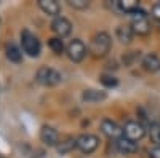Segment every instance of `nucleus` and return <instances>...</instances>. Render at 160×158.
I'll return each mask as SVG.
<instances>
[{
  "instance_id": "obj_1",
  "label": "nucleus",
  "mask_w": 160,
  "mask_h": 158,
  "mask_svg": "<svg viewBox=\"0 0 160 158\" xmlns=\"http://www.w3.org/2000/svg\"><path fill=\"white\" fill-rule=\"evenodd\" d=\"M112 46V40H111V35L108 32H98L93 35L88 51L91 53L93 58H104L108 53L111 51Z\"/></svg>"
},
{
  "instance_id": "obj_2",
  "label": "nucleus",
  "mask_w": 160,
  "mask_h": 158,
  "mask_svg": "<svg viewBox=\"0 0 160 158\" xmlns=\"http://www.w3.org/2000/svg\"><path fill=\"white\" fill-rule=\"evenodd\" d=\"M130 26L133 27V32L138 34V35H148L151 32L149 18H148V15H146V11H142V10H138L131 15Z\"/></svg>"
},
{
  "instance_id": "obj_3",
  "label": "nucleus",
  "mask_w": 160,
  "mask_h": 158,
  "mask_svg": "<svg viewBox=\"0 0 160 158\" xmlns=\"http://www.w3.org/2000/svg\"><path fill=\"white\" fill-rule=\"evenodd\" d=\"M21 43H22V50L26 55H29L31 58H37L40 55V50H42V45H40V40L29 31H24L21 34Z\"/></svg>"
},
{
  "instance_id": "obj_4",
  "label": "nucleus",
  "mask_w": 160,
  "mask_h": 158,
  "mask_svg": "<svg viewBox=\"0 0 160 158\" xmlns=\"http://www.w3.org/2000/svg\"><path fill=\"white\" fill-rule=\"evenodd\" d=\"M37 82L43 86H55L61 82V74L48 65H43L37 70Z\"/></svg>"
},
{
  "instance_id": "obj_5",
  "label": "nucleus",
  "mask_w": 160,
  "mask_h": 158,
  "mask_svg": "<svg viewBox=\"0 0 160 158\" xmlns=\"http://www.w3.org/2000/svg\"><path fill=\"white\" fill-rule=\"evenodd\" d=\"M123 136L130 141H141L146 136V126L138 120H128L123 125Z\"/></svg>"
},
{
  "instance_id": "obj_6",
  "label": "nucleus",
  "mask_w": 160,
  "mask_h": 158,
  "mask_svg": "<svg viewBox=\"0 0 160 158\" xmlns=\"http://www.w3.org/2000/svg\"><path fill=\"white\" fill-rule=\"evenodd\" d=\"M98 146H99V139H98V136H95V134H90V133H87V134H82V136H78L77 137V149H80L83 153H93L96 149H98Z\"/></svg>"
},
{
  "instance_id": "obj_7",
  "label": "nucleus",
  "mask_w": 160,
  "mask_h": 158,
  "mask_svg": "<svg viewBox=\"0 0 160 158\" xmlns=\"http://www.w3.org/2000/svg\"><path fill=\"white\" fill-rule=\"evenodd\" d=\"M66 53H68V56H69L71 61L80 62L87 55V46H85V43L82 40L74 38V40L68 45V48H66Z\"/></svg>"
},
{
  "instance_id": "obj_8",
  "label": "nucleus",
  "mask_w": 160,
  "mask_h": 158,
  "mask_svg": "<svg viewBox=\"0 0 160 158\" xmlns=\"http://www.w3.org/2000/svg\"><path fill=\"white\" fill-rule=\"evenodd\" d=\"M101 131L104 136H108L109 139H114V141H118L123 137V128L118 123L109 120V118H104L101 122Z\"/></svg>"
},
{
  "instance_id": "obj_9",
  "label": "nucleus",
  "mask_w": 160,
  "mask_h": 158,
  "mask_svg": "<svg viewBox=\"0 0 160 158\" xmlns=\"http://www.w3.org/2000/svg\"><path fill=\"white\" fill-rule=\"evenodd\" d=\"M51 29H53V32H55L59 38H64V37H68L72 32V24H71L69 19H66L62 16H58V18L53 19Z\"/></svg>"
},
{
  "instance_id": "obj_10",
  "label": "nucleus",
  "mask_w": 160,
  "mask_h": 158,
  "mask_svg": "<svg viewBox=\"0 0 160 158\" xmlns=\"http://www.w3.org/2000/svg\"><path fill=\"white\" fill-rule=\"evenodd\" d=\"M40 141H42L45 146L56 147L59 144V134L53 126L45 125V126H42V129H40Z\"/></svg>"
},
{
  "instance_id": "obj_11",
  "label": "nucleus",
  "mask_w": 160,
  "mask_h": 158,
  "mask_svg": "<svg viewBox=\"0 0 160 158\" xmlns=\"http://www.w3.org/2000/svg\"><path fill=\"white\" fill-rule=\"evenodd\" d=\"M115 149H117L120 153H123V155H131V153H136L139 147H138V142L130 141V139H127V137L123 136L122 139H118V141L115 142Z\"/></svg>"
},
{
  "instance_id": "obj_12",
  "label": "nucleus",
  "mask_w": 160,
  "mask_h": 158,
  "mask_svg": "<svg viewBox=\"0 0 160 158\" xmlns=\"http://www.w3.org/2000/svg\"><path fill=\"white\" fill-rule=\"evenodd\" d=\"M141 64H142L144 70H148V72H151V74H155V72L160 70V58H158L157 55H154V53L146 55V56L142 58Z\"/></svg>"
},
{
  "instance_id": "obj_13",
  "label": "nucleus",
  "mask_w": 160,
  "mask_h": 158,
  "mask_svg": "<svg viewBox=\"0 0 160 158\" xmlns=\"http://www.w3.org/2000/svg\"><path fill=\"white\" fill-rule=\"evenodd\" d=\"M38 7L42 8V11H45L47 15L58 18V15L61 13V5L56 0H38Z\"/></svg>"
},
{
  "instance_id": "obj_14",
  "label": "nucleus",
  "mask_w": 160,
  "mask_h": 158,
  "mask_svg": "<svg viewBox=\"0 0 160 158\" xmlns=\"http://www.w3.org/2000/svg\"><path fill=\"white\" fill-rule=\"evenodd\" d=\"M115 35L120 42H122L123 45H128L131 40H133V35H135V32H133V27L130 24H122L118 26L117 31H115Z\"/></svg>"
},
{
  "instance_id": "obj_15",
  "label": "nucleus",
  "mask_w": 160,
  "mask_h": 158,
  "mask_svg": "<svg viewBox=\"0 0 160 158\" xmlns=\"http://www.w3.org/2000/svg\"><path fill=\"white\" fill-rule=\"evenodd\" d=\"M5 56L10 62L19 64L22 61V51L19 50V46H16L15 43H7L5 45Z\"/></svg>"
},
{
  "instance_id": "obj_16",
  "label": "nucleus",
  "mask_w": 160,
  "mask_h": 158,
  "mask_svg": "<svg viewBox=\"0 0 160 158\" xmlns=\"http://www.w3.org/2000/svg\"><path fill=\"white\" fill-rule=\"evenodd\" d=\"M82 99L85 102H99L106 99V91L102 89H95V88H88L82 93Z\"/></svg>"
},
{
  "instance_id": "obj_17",
  "label": "nucleus",
  "mask_w": 160,
  "mask_h": 158,
  "mask_svg": "<svg viewBox=\"0 0 160 158\" xmlns=\"http://www.w3.org/2000/svg\"><path fill=\"white\" fill-rule=\"evenodd\" d=\"M115 5L122 13H130V15H133L135 11L139 10V2L138 0H117Z\"/></svg>"
},
{
  "instance_id": "obj_18",
  "label": "nucleus",
  "mask_w": 160,
  "mask_h": 158,
  "mask_svg": "<svg viewBox=\"0 0 160 158\" xmlns=\"http://www.w3.org/2000/svg\"><path fill=\"white\" fill-rule=\"evenodd\" d=\"M74 149H77V137H66L64 141H61L58 146H56V150L61 155L62 153H69Z\"/></svg>"
},
{
  "instance_id": "obj_19",
  "label": "nucleus",
  "mask_w": 160,
  "mask_h": 158,
  "mask_svg": "<svg viewBox=\"0 0 160 158\" xmlns=\"http://www.w3.org/2000/svg\"><path fill=\"white\" fill-rule=\"evenodd\" d=\"M48 46L51 48V51L55 55H62L64 53V43H62V38L59 37H53L48 40Z\"/></svg>"
},
{
  "instance_id": "obj_20",
  "label": "nucleus",
  "mask_w": 160,
  "mask_h": 158,
  "mask_svg": "<svg viewBox=\"0 0 160 158\" xmlns=\"http://www.w3.org/2000/svg\"><path fill=\"white\" fill-rule=\"evenodd\" d=\"M99 82L102 86L106 88H115L118 85V80H117V77H114L112 74H102L99 77Z\"/></svg>"
},
{
  "instance_id": "obj_21",
  "label": "nucleus",
  "mask_w": 160,
  "mask_h": 158,
  "mask_svg": "<svg viewBox=\"0 0 160 158\" xmlns=\"http://www.w3.org/2000/svg\"><path fill=\"white\" fill-rule=\"evenodd\" d=\"M149 137L154 144H160V123L158 122H154L151 126H149Z\"/></svg>"
},
{
  "instance_id": "obj_22",
  "label": "nucleus",
  "mask_w": 160,
  "mask_h": 158,
  "mask_svg": "<svg viewBox=\"0 0 160 158\" xmlns=\"http://www.w3.org/2000/svg\"><path fill=\"white\" fill-rule=\"evenodd\" d=\"M141 58L139 51H128L127 55L123 56V64L125 65H133L135 62H138V59Z\"/></svg>"
},
{
  "instance_id": "obj_23",
  "label": "nucleus",
  "mask_w": 160,
  "mask_h": 158,
  "mask_svg": "<svg viewBox=\"0 0 160 158\" xmlns=\"http://www.w3.org/2000/svg\"><path fill=\"white\" fill-rule=\"evenodd\" d=\"M69 5L72 8H77V10H83L90 5L88 0H69Z\"/></svg>"
},
{
  "instance_id": "obj_24",
  "label": "nucleus",
  "mask_w": 160,
  "mask_h": 158,
  "mask_svg": "<svg viewBox=\"0 0 160 158\" xmlns=\"http://www.w3.org/2000/svg\"><path fill=\"white\" fill-rule=\"evenodd\" d=\"M151 13H152V18H154V19H157V21L160 22V0H158V2H155V3L152 5Z\"/></svg>"
},
{
  "instance_id": "obj_25",
  "label": "nucleus",
  "mask_w": 160,
  "mask_h": 158,
  "mask_svg": "<svg viewBox=\"0 0 160 158\" xmlns=\"http://www.w3.org/2000/svg\"><path fill=\"white\" fill-rule=\"evenodd\" d=\"M148 155H149V158H160V146H155V147L149 149Z\"/></svg>"
},
{
  "instance_id": "obj_26",
  "label": "nucleus",
  "mask_w": 160,
  "mask_h": 158,
  "mask_svg": "<svg viewBox=\"0 0 160 158\" xmlns=\"http://www.w3.org/2000/svg\"><path fill=\"white\" fill-rule=\"evenodd\" d=\"M0 158H5V156H0Z\"/></svg>"
}]
</instances>
